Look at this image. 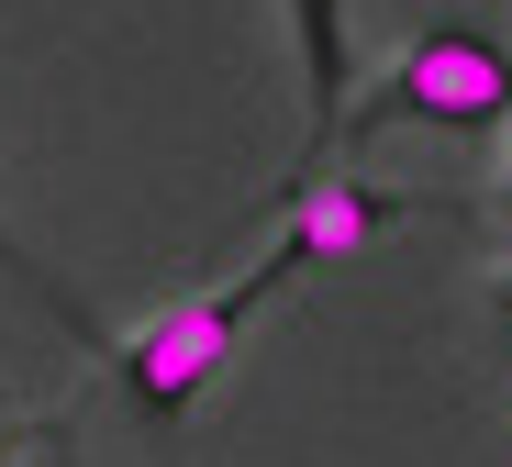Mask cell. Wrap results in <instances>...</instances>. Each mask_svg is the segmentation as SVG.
I'll return each instance as SVG.
<instances>
[{
    "label": "cell",
    "mask_w": 512,
    "mask_h": 467,
    "mask_svg": "<svg viewBox=\"0 0 512 467\" xmlns=\"http://www.w3.org/2000/svg\"><path fill=\"white\" fill-rule=\"evenodd\" d=\"M401 123H423V134H501L512 123V45L490 34V23H423L357 101H346V123H334V156H357V145H379V134H401Z\"/></svg>",
    "instance_id": "obj_1"
},
{
    "label": "cell",
    "mask_w": 512,
    "mask_h": 467,
    "mask_svg": "<svg viewBox=\"0 0 512 467\" xmlns=\"http://www.w3.org/2000/svg\"><path fill=\"white\" fill-rule=\"evenodd\" d=\"M290 278L256 256V267H234L223 290H190V301H167L156 323H134V334H112V379L134 390V412L145 423H179L223 367H234V345H245V323H256V301H279Z\"/></svg>",
    "instance_id": "obj_2"
},
{
    "label": "cell",
    "mask_w": 512,
    "mask_h": 467,
    "mask_svg": "<svg viewBox=\"0 0 512 467\" xmlns=\"http://www.w3.org/2000/svg\"><path fill=\"white\" fill-rule=\"evenodd\" d=\"M290 45H301V156L279 190L334 167V123L357 101V0H290Z\"/></svg>",
    "instance_id": "obj_3"
},
{
    "label": "cell",
    "mask_w": 512,
    "mask_h": 467,
    "mask_svg": "<svg viewBox=\"0 0 512 467\" xmlns=\"http://www.w3.org/2000/svg\"><path fill=\"white\" fill-rule=\"evenodd\" d=\"M401 223L390 190H368V178H301V190H279V234H268V267L301 278V267H334V256H357Z\"/></svg>",
    "instance_id": "obj_4"
},
{
    "label": "cell",
    "mask_w": 512,
    "mask_h": 467,
    "mask_svg": "<svg viewBox=\"0 0 512 467\" xmlns=\"http://www.w3.org/2000/svg\"><path fill=\"white\" fill-rule=\"evenodd\" d=\"M0 267H23V278H34V290H45V301H56V312H67V323H78V334H90V312H78V301H67V290H56V278H45V267H34V256H23V245H12V234H0Z\"/></svg>",
    "instance_id": "obj_5"
},
{
    "label": "cell",
    "mask_w": 512,
    "mask_h": 467,
    "mask_svg": "<svg viewBox=\"0 0 512 467\" xmlns=\"http://www.w3.org/2000/svg\"><path fill=\"white\" fill-rule=\"evenodd\" d=\"M0 467H12V423H0Z\"/></svg>",
    "instance_id": "obj_6"
},
{
    "label": "cell",
    "mask_w": 512,
    "mask_h": 467,
    "mask_svg": "<svg viewBox=\"0 0 512 467\" xmlns=\"http://www.w3.org/2000/svg\"><path fill=\"white\" fill-rule=\"evenodd\" d=\"M501 312H512V267H501Z\"/></svg>",
    "instance_id": "obj_7"
},
{
    "label": "cell",
    "mask_w": 512,
    "mask_h": 467,
    "mask_svg": "<svg viewBox=\"0 0 512 467\" xmlns=\"http://www.w3.org/2000/svg\"><path fill=\"white\" fill-rule=\"evenodd\" d=\"M501 134H512V123H501ZM501 190H512V167H501Z\"/></svg>",
    "instance_id": "obj_8"
}]
</instances>
